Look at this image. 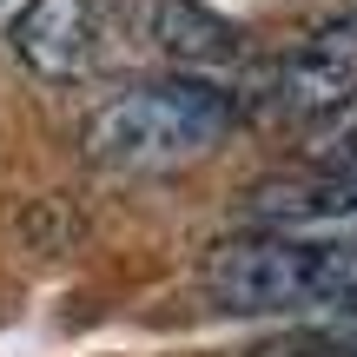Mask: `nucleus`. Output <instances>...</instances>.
<instances>
[{
    "mask_svg": "<svg viewBox=\"0 0 357 357\" xmlns=\"http://www.w3.org/2000/svg\"><path fill=\"white\" fill-rule=\"evenodd\" d=\"M199 284L231 318H331L357 298V245L245 231L205 258Z\"/></svg>",
    "mask_w": 357,
    "mask_h": 357,
    "instance_id": "f257e3e1",
    "label": "nucleus"
},
{
    "mask_svg": "<svg viewBox=\"0 0 357 357\" xmlns=\"http://www.w3.org/2000/svg\"><path fill=\"white\" fill-rule=\"evenodd\" d=\"M231 126H238V100L212 79H139L86 113L79 153L106 172H166L212 153Z\"/></svg>",
    "mask_w": 357,
    "mask_h": 357,
    "instance_id": "f03ea898",
    "label": "nucleus"
},
{
    "mask_svg": "<svg viewBox=\"0 0 357 357\" xmlns=\"http://www.w3.org/2000/svg\"><path fill=\"white\" fill-rule=\"evenodd\" d=\"M351 100H357V7L318 20L265 73V106L284 119H331Z\"/></svg>",
    "mask_w": 357,
    "mask_h": 357,
    "instance_id": "7ed1b4c3",
    "label": "nucleus"
},
{
    "mask_svg": "<svg viewBox=\"0 0 357 357\" xmlns=\"http://www.w3.org/2000/svg\"><path fill=\"white\" fill-rule=\"evenodd\" d=\"M252 231H291V238H337L357 245V172H291V178H265L245 199Z\"/></svg>",
    "mask_w": 357,
    "mask_h": 357,
    "instance_id": "20e7f679",
    "label": "nucleus"
},
{
    "mask_svg": "<svg viewBox=\"0 0 357 357\" xmlns=\"http://www.w3.org/2000/svg\"><path fill=\"white\" fill-rule=\"evenodd\" d=\"M13 60L47 86H73L100 60V13L93 0H26L7 26Z\"/></svg>",
    "mask_w": 357,
    "mask_h": 357,
    "instance_id": "39448f33",
    "label": "nucleus"
},
{
    "mask_svg": "<svg viewBox=\"0 0 357 357\" xmlns=\"http://www.w3.org/2000/svg\"><path fill=\"white\" fill-rule=\"evenodd\" d=\"M146 33H153V47L166 53V60H178L185 73H212V66H231L245 53L238 26H231L225 13H212L205 0H153Z\"/></svg>",
    "mask_w": 357,
    "mask_h": 357,
    "instance_id": "423d86ee",
    "label": "nucleus"
},
{
    "mask_svg": "<svg viewBox=\"0 0 357 357\" xmlns=\"http://www.w3.org/2000/svg\"><path fill=\"white\" fill-rule=\"evenodd\" d=\"M311 159H318L324 172H357V100L344 113L318 119V146H311Z\"/></svg>",
    "mask_w": 357,
    "mask_h": 357,
    "instance_id": "0eeeda50",
    "label": "nucleus"
}]
</instances>
